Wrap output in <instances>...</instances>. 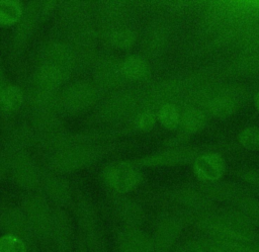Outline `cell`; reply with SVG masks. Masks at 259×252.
I'll list each match as a JSON object with an SVG mask.
<instances>
[{
	"label": "cell",
	"instance_id": "cell-1",
	"mask_svg": "<svg viewBox=\"0 0 259 252\" xmlns=\"http://www.w3.org/2000/svg\"><path fill=\"white\" fill-rule=\"evenodd\" d=\"M21 209L26 216L41 248L49 252L50 240L53 229L54 208L40 195L26 196L21 204Z\"/></svg>",
	"mask_w": 259,
	"mask_h": 252
},
{
	"label": "cell",
	"instance_id": "cell-2",
	"mask_svg": "<svg viewBox=\"0 0 259 252\" xmlns=\"http://www.w3.org/2000/svg\"><path fill=\"white\" fill-rule=\"evenodd\" d=\"M101 178L106 187L115 194H125L140 185L143 176L136 164L116 161L104 167Z\"/></svg>",
	"mask_w": 259,
	"mask_h": 252
},
{
	"label": "cell",
	"instance_id": "cell-3",
	"mask_svg": "<svg viewBox=\"0 0 259 252\" xmlns=\"http://www.w3.org/2000/svg\"><path fill=\"white\" fill-rule=\"evenodd\" d=\"M0 231H2L3 234L14 235L25 241L30 252L44 251L21 208L10 205H0Z\"/></svg>",
	"mask_w": 259,
	"mask_h": 252
},
{
	"label": "cell",
	"instance_id": "cell-4",
	"mask_svg": "<svg viewBox=\"0 0 259 252\" xmlns=\"http://www.w3.org/2000/svg\"><path fill=\"white\" fill-rule=\"evenodd\" d=\"M76 214L81 231L80 237L85 242L88 251L94 252L106 249L97 215L91 203L87 199H80L76 203Z\"/></svg>",
	"mask_w": 259,
	"mask_h": 252
},
{
	"label": "cell",
	"instance_id": "cell-5",
	"mask_svg": "<svg viewBox=\"0 0 259 252\" xmlns=\"http://www.w3.org/2000/svg\"><path fill=\"white\" fill-rule=\"evenodd\" d=\"M94 157L95 153L87 146H65L54 153L50 165L57 172H72L87 166Z\"/></svg>",
	"mask_w": 259,
	"mask_h": 252
},
{
	"label": "cell",
	"instance_id": "cell-6",
	"mask_svg": "<svg viewBox=\"0 0 259 252\" xmlns=\"http://www.w3.org/2000/svg\"><path fill=\"white\" fill-rule=\"evenodd\" d=\"M76 240L77 238L67 213L61 207L54 208L49 252H74Z\"/></svg>",
	"mask_w": 259,
	"mask_h": 252
},
{
	"label": "cell",
	"instance_id": "cell-7",
	"mask_svg": "<svg viewBox=\"0 0 259 252\" xmlns=\"http://www.w3.org/2000/svg\"><path fill=\"white\" fill-rule=\"evenodd\" d=\"M118 252H157L152 236L139 227H122L116 234Z\"/></svg>",
	"mask_w": 259,
	"mask_h": 252
},
{
	"label": "cell",
	"instance_id": "cell-8",
	"mask_svg": "<svg viewBox=\"0 0 259 252\" xmlns=\"http://www.w3.org/2000/svg\"><path fill=\"white\" fill-rule=\"evenodd\" d=\"M198 152L191 148H177L163 151L157 154H152L139 159L136 165L144 167L158 166H173L189 163L198 157Z\"/></svg>",
	"mask_w": 259,
	"mask_h": 252
},
{
	"label": "cell",
	"instance_id": "cell-9",
	"mask_svg": "<svg viewBox=\"0 0 259 252\" xmlns=\"http://www.w3.org/2000/svg\"><path fill=\"white\" fill-rule=\"evenodd\" d=\"M14 181L22 188L32 189L41 183L42 176L34 161L23 153L14 155L11 167Z\"/></svg>",
	"mask_w": 259,
	"mask_h": 252
},
{
	"label": "cell",
	"instance_id": "cell-10",
	"mask_svg": "<svg viewBox=\"0 0 259 252\" xmlns=\"http://www.w3.org/2000/svg\"><path fill=\"white\" fill-rule=\"evenodd\" d=\"M225 171V160L218 153H205L199 155L193 162V172L203 183L220 180Z\"/></svg>",
	"mask_w": 259,
	"mask_h": 252
},
{
	"label": "cell",
	"instance_id": "cell-11",
	"mask_svg": "<svg viewBox=\"0 0 259 252\" xmlns=\"http://www.w3.org/2000/svg\"><path fill=\"white\" fill-rule=\"evenodd\" d=\"M182 231L181 222L175 218L161 219L152 236L157 252H169L176 244Z\"/></svg>",
	"mask_w": 259,
	"mask_h": 252
},
{
	"label": "cell",
	"instance_id": "cell-12",
	"mask_svg": "<svg viewBox=\"0 0 259 252\" xmlns=\"http://www.w3.org/2000/svg\"><path fill=\"white\" fill-rule=\"evenodd\" d=\"M117 195L112 201L116 218L123 224V227H139L144 219L143 209L134 200L122 196L123 194Z\"/></svg>",
	"mask_w": 259,
	"mask_h": 252
},
{
	"label": "cell",
	"instance_id": "cell-13",
	"mask_svg": "<svg viewBox=\"0 0 259 252\" xmlns=\"http://www.w3.org/2000/svg\"><path fill=\"white\" fill-rule=\"evenodd\" d=\"M41 184L47 195L59 206H66L72 201V190L70 184L63 178L50 174L42 176Z\"/></svg>",
	"mask_w": 259,
	"mask_h": 252
},
{
	"label": "cell",
	"instance_id": "cell-14",
	"mask_svg": "<svg viewBox=\"0 0 259 252\" xmlns=\"http://www.w3.org/2000/svg\"><path fill=\"white\" fill-rule=\"evenodd\" d=\"M172 198L178 204L200 213L208 212L211 206V201L198 188H179L172 193Z\"/></svg>",
	"mask_w": 259,
	"mask_h": 252
},
{
	"label": "cell",
	"instance_id": "cell-15",
	"mask_svg": "<svg viewBox=\"0 0 259 252\" xmlns=\"http://www.w3.org/2000/svg\"><path fill=\"white\" fill-rule=\"evenodd\" d=\"M198 189L211 201V200H219V201H235L243 192L240 188L231 183V182H224V181H213V182H206L203 183L198 187Z\"/></svg>",
	"mask_w": 259,
	"mask_h": 252
},
{
	"label": "cell",
	"instance_id": "cell-16",
	"mask_svg": "<svg viewBox=\"0 0 259 252\" xmlns=\"http://www.w3.org/2000/svg\"><path fill=\"white\" fill-rule=\"evenodd\" d=\"M94 88L88 83H78L68 89L66 96L67 105L75 110H82L89 107L95 100Z\"/></svg>",
	"mask_w": 259,
	"mask_h": 252
},
{
	"label": "cell",
	"instance_id": "cell-17",
	"mask_svg": "<svg viewBox=\"0 0 259 252\" xmlns=\"http://www.w3.org/2000/svg\"><path fill=\"white\" fill-rule=\"evenodd\" d=\"M120 71L123 76L131 80H142L149 75L150 68L144 59L132 56L120 64Z\"/></svg>",
	"mask_w": 259,
	"mask_h": 252
},
{
	"label": "cell",
	"instance_id": "cell-18",
	"mask_svg": "<svg viewBox=\"0 0 259 252\" xmlns=\"http://www.w3.org/2000/svg\"><path fill=\"white\" fill-rule=\"evenodd\" d=\"M23 102V93L15 85H5L0 92V109L3 111H14Z\"/></svg>",
	"mask_w": 259,
	"mask_h": 252
},
{
	"label": "cell",
	"instance_id": "cell-19",
	"mask_svg": "<svg viewBox=\"0 0 259 252\" xmlns=\"http://www.w3.org/2000/svg\"><path fill=\"white\" fill-rule=\"evenodd\" d=\"M22 6L18 1L0 0V25L10 26L20 20Z\"/></svg>",
	"mask_w": 259,
	"mask_h": 252
},
{
	"label": "cell",
	"instance_id": "cell-20",
	"mask_svg": "<svg viewBox=\"0 0 259 252\" xmlns=\"http://www.w3.org/2000/svg\"><path fill=\"white\" fill-rule=\"evenodd\" d=\"M234 204L242 215L248 218L253 224L259 225V199L248 194L242 193L235 201Z\"/></svg>",
	"mask_w": 259,
	"mask_h": 252
},
{
	"label": "cell",
	"instance_id": "cell-21",
	"mask_svg": "<svg viewBox=\"0 0 259 252\" xmlns=\"http://www.w3.org/2000/svg\"><path fill=\"white\" fill-rule=\"evenodd\" d=\"M204 114L196 108H187L180 114V124L187 133H197L204 128Z\"/></svg>",
	"mask_w": 259,
	"mask_h": 252
},
{
	"label": "cell",
	"instance_id": "cell-22",
	"mask_svg": "<svg viewBox=\"0 0 259 252\" xmlns=\"http://www.w3.org/2000/svg\"><path fill=\"white\" fill-rule=\"evenodd\" d=\"M157 118L168 130H174L180 124V113L172 103H163L157 111Z\"/></svg>",
	"mask_w": 259,
	"mask_h": 252
},
{
	"label": "cell",
	"instance_id": "cell-23",
	"mask_svg": "<svg viewBox=\"0 0 259 252\" xmlns=\"http://www.w3.org/2000/svg\"><path fill=\"white\" fill-rule=\"evenodd\" d=\"M236 102L228 96H219L209 101L208 110L215 116H228L235 112Z\"/></svg>",
	"mask_w": 259,
	"mask_h": 252
},
{
	"label": "cell",
	"instance_id": "cell-24",
	"mask_svg": "<svg viewBox=\"0 0 259 252\" xmlns=\"http://www.w3.org/2000/svg\"><path fill=\"white\" fill-rule=\"evenodd\" d=\"M0 252H30L25 241L17 236L2 234L0 236Z\"/></svg>",
	"mask_w": 259,
	"mask_h": 252
},
{
	"label": "cell",
	"instance_id": "cell-25",
	"mask_svg": "<svg viewBox=\"0 0 259 252\" xmlns=\"http://www.w3.org/2000/svg\"><path fill=\"white\" fill-rule=\"evenodd\" d=\"M240 144L249 150H259V128L249 127L239 135Z\"/></svg>",
	"mask_w": 259,
	"mask_h": 252
},
{
	"label": "cell",
	"instance_id": "cell-26",
	"mask_svg": "<svg viewBox=\"0 0 259 252\" xmlns=\"http://www.w3.org/2000/svg\"><path fill=\"white\" fill-rule=\"evenodd\" d=\"M135 43V34L127 28H120L112 34V44L117 48H128Z\"/></svg>",
	"mask_w": 259,
	"mask_h": 252
},
{
	"label": "cell",
	"instance_id": "cell-27",
	"mask_svg": "<svg viewBox=\"0 0 259 252\" xmlns=\"http://www.w3.org/2000/svg\"><path fill=\"white\" fill-rule=\"evenodd\" d=\"M156 123V115L151 110H145L141 112L136 118V125L139 130L147 132L153 129Z\"/></svg>",
	"mask_w": 259,
	"mask_h": 252
},
{
	"label": "cell",
	"instance_id": "cell-28",
	"mask_svg": "<svg viewBox=\"0 0 259 252\" xmlns=\"http://www.w3.org/2000/svg\"><path fill=\"white\" fill-rule=\"evenodd\" d=\"M240 178L251 187L259 190V169H245L239 174Z\"/></svg>",
	"mask_w": 259,
	"mask_h": 252
},
{
	"label": "cell",
	"instance_id": "cell-29",
	"mask_svg": "<svg viewBox=\"0 0 259 252\" xmlns=\"http://www.w3.org/2000/svg\"><path fill=\"white\" fill-rule=\"evenodd\" d=\"M191 249L192 252H210L205 244L204 238L201 239H195V240H190L186 242Z\"/></svg>",
	"mask_w": 259,
	"mask_h": 252
},
{
	"label": "cell",
	"instance_id": "cell-30",
	"mask_svg": "<svg viewBox=\"0 0 259 252\" xmlns=\"http://www.w3.org/2000/svg\"><path fill=\"white\" fill-rule=\"evenodd\" d=\"M74 252H89L87 246L85 245V242L82 240V238L80 236L76 240V245H75Z\"/></svg>",
	"mask_w": 259,
	"mask_h": 252
},
{
	"label": "cell",
	"instance_id": "cell-31",
	"mask_svg": "<svg viewBox=\"0 0 259 252\" xmlns=\"http://www.w3.org/2000/svg\"><path fill=\"white\" fill-rule=\"evenodd\" d=\"M174 252H192V251H191V249L189 248L188 244H187V243H184V244L178 246V247L175 249Z\"/></svg>",
	"mask_w": 259,
	"mask_h": 252
},
{
	"label": "cell",
	"instance_id": "cell-32",
	"mask_svg": "<svg viewBox=\"0 0 259 252\" xmlns=\"http://www.w3.org/2000/svg\"><path fill=\"white\" fill-rule=\"evenodd\" d=\"M3 81H4V77H3V72H2V69H1V67H0V92H1V90L3 89V87L5 86V85L3 84Z\"/></svg>",
	"mask_w": 259,
	"mask_h": 252
},
{
	"label": "cell",
	"instance_id": "cell-33",
	"mask_svg": "<svg viewBox=\"0 0 259 252\" xmlns=\"http://www.w3.org/2000/svg\"><path fill=\"white\" fill-rule=\"evenodd\" d=\"M255 103H256V107H257V109H258V111H259V92H258V93H257V95H256Z\"/></svg>",
	"mask_w": 259,
	"mask_h": 252
},
{
	"label": "cell",
	"instance_id": "cell-34",
	"mask_svg": "<svg viewBox=\"0 0 259 252\" xmlns=\"http://www.w3.org/2000/svg\"><path fill=\"white\" fill-rule=\"evenodd\" d=\"M94 252H107L106 249H102V250H98V251H94Z\"/></svg>",
	"mask_w": 259,
	"mask_h": 252
}]
</instances>
